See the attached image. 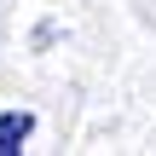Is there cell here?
Segmentation results:
<instances>
[{
    "instance_id": "6da1fadb",
    "label": "cell",
    "mask_w": 156,
    "mask_h": 156,
    "mask_svg": "<svg viewBox=\"0 0 156 156\" xmlns=\"http://www.w3.org/2000/svg\"><path fill=\"white\" fill-rule=\"evenodd\" d=\"M29 133H35V116L29 110H0V156H17Z\"/></svg>"
}]
</instances>
